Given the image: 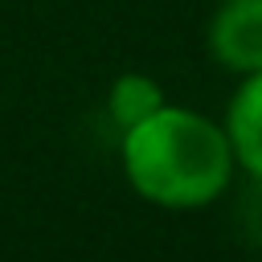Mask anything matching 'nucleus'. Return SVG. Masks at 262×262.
<instances>
[{"label": "nucleus", "instance_id": "nucleus-1", "mask_svg": "<svg viewBox=\"0 0 262 262\" xmlns=\"http://www.w3.org/2000/svg\"><path fill=\"white\" fill-rule=\"evenodd\" d=\"M127 184L160 209H205L233 180V147L221 123L188 111L160 106L151 119L119 135Z\"/></svg>", "mask_w": 262, "mask_h": 262}, {"label": "nucleus", "instance_id": "nucleus-4", "mask_svg": "<svg viewBox=\"0 0 262 262\" xmlns=\"http://www.w3.org/2000/svg\"><path fill=\"white\" fill-rule=\"evenodd\" d=\"M160 106H168L160 82L147 78V74H135V70H131V74H119V78L111 82V90H106V115H111V123L119 127V135L131 131L135 123L151 119Z\"/></svg>", "mask_w": 262, "mask_h": 262}, {"label": "nucleus", "instance_id": "nucleus-3", "mask_svg": "<svg viewBox=\"0 0 262 262\" xmlns=\"http://www.w3.org/2000/svg\"><path fill=\"white\" fill-rule=\"evenodd\" d=\"M221 127L229 135L237 168L246 176H262V70L242 74V86L233 90Z\"/></svg>", "mask_w": 262, "mask_h": 262}, {"label": "nucleus", "instance_id": "nucleus-5", "mask_svg": "<svg viewBox=\"0 0 262 262\" xmlns=\"http://www.w3.org/2000/svg\"><path fill=\"white\" fill-rule=\"evenodd\" d=\"M237 237L254 250H262V176H250V188H242L237 209H233Z\"/></svg>", "mask_w": 262, "mask_h": 262}, {"label": "nucleus", "instance_id": "nucleus-2", "mask_svg": "<svg viewBox=\"0 0 262 262\" xmlns=\"http://www.w3.org/2000/svg\"><path fill=\"white\" fill-rule=\"evenodd\" d=\"M209 53L233 74L262 70V0H221L209 20Z\"/></svg>", "mask_w": 262, "mask_h": 262}]
</instances>
